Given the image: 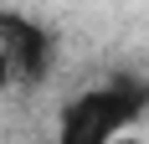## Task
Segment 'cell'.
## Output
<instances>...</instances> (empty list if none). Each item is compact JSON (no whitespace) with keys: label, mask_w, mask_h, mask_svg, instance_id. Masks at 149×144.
I'll use <instances>...</instances> for the list:
<instances>
[{"label":"cell","mask_w":149,"mask_h":144,"mask_svg":"<svg viewBox=\"0 0 149 144\" xmlns=\"http://www.w3.org/2000/svg\"><path fill=\"white\" fill-rule=\"evenodd\" d=\"M144 103H149V87H139L134 77L93 87V93H82V98L67 103L57 144H108V139H118V134H129V118L144 113Z\"/></svg>","instance_id":"cell-1"},{"label":"cell","mask_w":149,"mask_h":144,"mask_svg":"<svg viewBox=\"0 0 149 144\" xmlns=\"http://www.w3.org/2000/svg\"><path fill=\"white\" fill-rule=\"evenodd\" d=\"M0 57L10 67L15 82H41L46 72H52V57H57V41H52V31L26 21V15L5 10L0 15Z\"/></svg>","instance_id":"cell-2"},{"label":"cell","mask_w":149,"mask_h":144,"mask_svg":"<svg viewBox=\"0 0 149 144\" xmlns=\"http://www.w3.org/2000/svg\"><path fill=\"white\" fill-rule=\"evenodd\" d=\"M5 82H15V77H10V67H5V57H0V87Z\"/></svg>","instance_id":"cell-3"},{"label":"cell","mask_w":149,"mask_h":144,"mask_svg":"<svg viewBox=\"0 0 149 144\" xmlns=\"http://www.w3.org/2000/svg\"><path fill=\"white\" fill-rule=\"evenodd\" d=\"M108 144H144V139H134V134H118V139H108Z\"/></svg>","instance_id":"cell-4"}]
</instances>
